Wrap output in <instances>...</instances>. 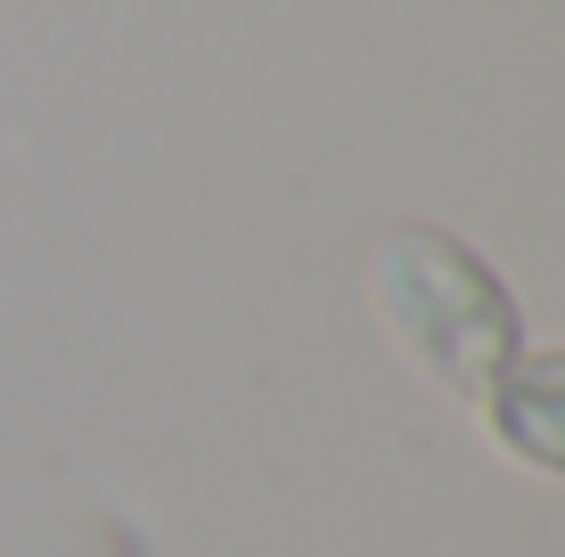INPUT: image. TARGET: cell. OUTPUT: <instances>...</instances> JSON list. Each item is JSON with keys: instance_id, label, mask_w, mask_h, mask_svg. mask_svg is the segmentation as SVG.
Listing matches in <instances>:
<instances>
[{"instance_id": "1", "label": "cell", "mask_w": 565, "mask_h": 557, "mask_svg": "<svg viewBox=\"0 0 565 557\" xmlns=\"http://www.w3.org/2000/svg\"><path fill=\"white\" fill-rule=\"evenodd\" d=\"M369 296H377L385 329L402 336V353L418 361L435 386H451L467 401L492 394V377L524 353L516 303L492 279V263L476 246H459L451 229L402 222L369 246Z\"/></svg>"}, {"instance_id": "2", "label": "cell", "mask_w": 565, "mask_h": 557, "mask_svg": "<svg viewBox=\"0 0 565 557\" xmlns=\"http://www.w3.org/2000/svg\"><path fill=\"white\" fill-rule=\"evenodd\" d=\"M483 418L509 459L565 475V353H516L483 394Z\"/></svg>"}]
</instances>
